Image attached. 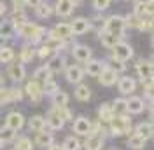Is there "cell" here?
Listing matches in <instances>:
<instances>
[{
    "mask_svg": "<svg viewBox=\"0 0 154 150\" xmlns=\"http://www.w3.org/2000/svg\"><path fill=\"white\" fill-rule=\"evenodd\" d=\"M72 37V28L70 23H58L54 28L49 32V38H56V40H65Z\"/></svg>",
    "mask_w": 154,
    "mask_h": 150,
    "instance_id": "5b68a950",
    "label": "cell"
},
{
    "mask_svg": "<svg viewBox=\"0 0 154 150\" xmlns=\"http://www.w3.org/2000/svg\"><path fill=\"white\" fill-rule=\"evenodd\" d=\"M135 134L147 141L152 136V122H142V124H138L137 129H135Z\"/></svg>",
    "mask_w": 154,
    "mask_h": 150,
    "instance_id": "2e32d148",
    "label": "cell"
},
{
    "mask_svg": "<svg viewBox=\"0 0 154 150\" xmlns=\"http://www.w3.org/2000/svg\"><path fill=\"white\" fill-rule=\"evenodd\" d=\"M70 28H72V35H82L91 28V23L86 18H77L70 23Z\"/></svg>",
    "mask_w": 154,
    "mask_h": 150,
    "instance_id": "9c48e42d",
    "label": "cell"
},
{
    "mask_svg": "<svg viewBox=\"0 0 154 150\" xmlns=\"http://www.w3.org/2000/svg\"><path fill=\"white\" fill-rule=\"evenodd\" d=\"M112 112H114V115H126V100H123V98H117L114 101V105H112Z\"/></svg>",
    "mask_w": 154,
    "mask_h": 150,
    "instance_id": "d6a6232c",
    "label": "cell"
},
{
    "mask_svg": "<svg viewBox=\"0 0 154 150\" xmlns=\"http://www.w3.org/2000/svg\"><path fill=\"white\" fill-rule=\"evenodd\" d=\"M98 77H100V84H103V86H112L117 82V72H114L109 66H105Z\"/></svg>",
    "mask_w": 154,
    "mask_h": 150,
    "instance_id": "5bb4252c",
    "label": "cell"
},
{
    "mask_svg": "<svg viewBox=\"0 0 154 150\" xmlns=\"http://www.w3.org/2000/svg\"><path fill=\"white\" fill-rule=\"evenodd\" d=\"M131 56H133V49H131V46H130V44L121 42L119 46L114 47L112 59H116V61H119V63H125V61H128Z\"/></svg>",
    "mask_w": 154,
    "mask_h": 150,
    "instance_id": "277c9868",
    "label": "cell"
},
{
    "mask_svg": "<svg viewBox=\"0 0 154 150\" xmlns=\"http://www.w3.org/2000/svg\"><path fill=\"white\" fill-rule=\"evenodd\" d=\"M137 72H138V77L142 79V82L152 80V61L140 59V61L137 63Z\"/></svg>",
    "mask_w": 154,
    "mask_h": 150,
    "instance_id": "ba28073f",
    "label": "cell"
},
{
    "mask_svg": "<svg viewBox=\"0 0 154 150\" xmlns=\"http://www.w3.org/2000/svg\"><path fill=\"white\" fill-rule=\"evenodd\" d=\"M49 52H51V51H49V49H48L46 46H44V47H40V49L37 51V54H38L40 58H46V56H49Z\"/></svg>",
    "mask_w": 154,
    "mask_h": 150,
    "instance_id": "bcb514c9",
    "label": "cell"
},
{
    "mask_svg": "<svg viewBox=\"0 0 154 150\" xmlns=\"http://www.w3.org/2000/svg\"><path fill=\"white\" fill-rule=\"evenodd\" d=\"M65 46V40H56V38H49L48 42H46V47H48L49 51H61Z\"/></svg>",
    "mask_w": 154,
    "mask_h": 150,
    "instance_id": "f35d334b",
    "label": "cell"
},
{
    "mask_svg": "<svg viewBox=\"0 0 154 150\" xmlns=\"http://www.w3.org/2000/svg\"><path fill=\"white\" fill-rule=\"evenodd\" d=\"M54 10H53V7L49 5V4H46V2H37V5H35V14H37L38 18H49L51 14H53Z\"/></svg>",
    "mask_w": 154,
    "mask_h": 150,
    "instance_id": "603a6c76",
    "label": "cell"
},
{
    "mask_svg": "<svg viewBox=\"0 0 154 150\" xmlns=\"http://www.w3.org/2000/svg\"><path fill=\"white\" fill-rule=\"evenodd\" d=\"M26 93H28L30 100L33 101V103H38L40 100H42V87H40V84L38 82H35V80H32V82H28L26 84Z\"/></svg>",
    "mask_w": 154,
    "mask_h": 150,
    "instance_id": "8fae6325",
    "label": "cell"
},
{
    "mask_svg": "<svg viewBox=\"0 0 154 150\" xmlns=\"http://www.w3.org/2000/svg\"><path fill=\"white\" fill-rule=\"evenodd\" d=\"M23 126H25V117L19 112H11L5 117V128H9L12 131H19Z\"/></svg>",
    "mask_w": 154,
    "mask_h": 150,
    "instance_id": "52a82bcc",
    "label": "cell"
},
{
    "mask_svg": "<svg viewBox=\"0 0 154 150\" xmlns=\"http://www.w3.org/2000/svg\"><path fill=\"white\" fill-rule=\"evenodd\" d=\"M35 145H38V147H51L53 145V134L46 131H40L37 134V138H35Z\"/></svg>",
    "mask_w": 154,
    "mask_h": 150,
    "instance_id": "484cf974",
    "label": "cell"
},
{
    "mask_svg": "<svg viewBox=\"0 0 154 150\" xmlns=\"http://www.w3.org/2000/svg\"><path fill=\"white\" fill-rule=\"evenodd\" d=\"M4 12H5V4H4V2L0 0V16H2Z\"/></svg>",
    "mask_w": 154,
    "mask_h": 150,
    "instance_id": "7dc6e473",
    "label": "cell"
},
{
    "mask_svg": "<svg viewBox=\"0 0 154 150\" xmlns=\"http://www.w3.org/2000/svg\"><path fill=\"white\" fill-rule=\"evenodd\" d=\"M135 87H137V84H135V80L131 77H123V79H119V91L123 94H131L135 91Z\"/></svg>",
    "mask_w": 154,
    "mask_h": 150,
    "instance_id": "ac0fdd59",
    "label": "cell"
},
{
    "mask_svg": "<svg viewBox=\"0 0 154 150\" xmlns=\"http://www.w3.org/2000/svg\"><path fill=\"white\" fill-rule=\"evenodd\" d=\"M125 28L126 26L123 16H110L103 23V33H110V35H116V37H121Z\"/></svg>",
    "mask_w": 154,
    "mask_h": 150,
    "instance_id": "3957f363",
    "label": "cell"
},
{
    "mask_svg": "<svg viewBox=\"0 0 154 150\" xmlns=\"http://www.w3.org/2000/svg\"><path fill=\"white\" fill-rule=\"evenodd\" d=\"M33 79H35V82H48L49 79H51V70H49V66L48 65L38 66L37 70H35V74H33Z\"/></svg>",
    "mask_w": 154,
    "mask_h": 150,
    "instance_id": "7402d4cb",
    "label": "cell"
},
{
    "mask_svg": "<svg viewBox=\"0 0 154 150\" xmlns=\"http://www.w3.org/2000/svg\"><path fill=\"white\" fill-rule=\"evenodd\" d=\"M88 150H102L103 148V136L102 134H91L86 141Z\"/></svg>",
    "mask_w": 154,
    "mask_h": 150,
    "instance_id": "ffe728a7",
    "label": "cell"
},
{
    "mask_svg": "<svg viewBox=\"0 0 154 150\" xmlns=\"http://www.w3.org/2000/svg\"><path fill=\"white\" fill-rule=\"evenodd\" d=\"M14 32H16V26H14L11 21H4V23H0V38L12 37Z\"/></svg>",
    "mask_w": 154,
    "mask_h": 150,
    "instance_id": "83f0119b",
    "label": "cell"
},
{
    "mask_svg": "<svg viewBox=\"0 0 154 150\" xmlns=\"http://www.w3.org/2000/svg\"><path fill=\"white\" fill-rule=\"evenodd\" d=\"M72 54H74V58H75L77 61H84V63H88V61L91 59V49L86 47V46H74Z\"/></svg>",
    "mask_w": 154,
    "mask_h": 150,
    "instance_id": "9a60e30c",
    "label": "cell"
},
{
    "mask_svg": "<svg viewBox=\"0 0 154 150\" xmlns=\"http://www.w3.org/2000/svg\"><path fill=\"white\" fill-rule=\"evenodd\" d=\"M102 44L105 47H110V49H114L116 46H119L121 44V37H116V35H110V33H103L102 32Z\"/></svg>",
    "mask_w": 154,
    "mask_h": 150,
    "instance_id": "d4e9b609",
    "label": "cell"
},
{
    "mask_svg": "<svg viewBox=\"0 0 154 150\" xmlns=\"http://www.w3.org/2000/svg\"><path fill=\"white\" fill-rule=\"evenodd\" d=\"M105 68L103 65V61H98V59H91V61H88L86 65V72L89 75H93V77H98V75L102 74V70Z\"/></svg>",
    "mask_w": 154,
    "mask_h": 150,
    "instance_id": "44dd1931",
    "label": "cell"
},
{
    "mask_svg": "<svg viewBox=\"0 0 154 150\" xmlns=\"http://www.w3.org/2000/svg\"><path fill=\"white\" fill-rule=\"evenodd\" d=\"M74 131L77 134H82V136H89L91 133V122L88 121L86 117H79L74 121Z\"/></svg>",
    "mask_w": 154,
    "mask_h": 150,
    "instance_id": "30bf717a",
    "label": "cell"
},
{
    "mask_svg": "<svg viewBox=\"0 0 154 150\" xmlns=\"http://www.w3.org/2000/svg\"><path fill=\"white\" fill-rule=\"evenodd\" d=\"M67 65V61H65V56H61V54H56V56H53V59L49 61V70H51V74L54 72V74H60V72H63V68Z\"/></svg>",
    "mask_w": 154,
    "mask_h": 150,
    "instance_id": "e0dca14e",
    "label": "cell"
},
{
    "mask_svg": "<svg viewBox=\"0 0 154 150\" xmlns=\"http://www.w3.org/2000/svg\"><path fill=\"white\" fill-rule=\"evenodd\" d=\"M67 103H68V94L67 93L58 91V93L53 94V106H54V108H63Z\"/></svg>",
    "mask_w": 154,
    "mask_h": 150,
    "instance_id": "4316f807",
    "label": "cell"
},
{
    "mask_svg": "<svg viewBox=\"0 0 154 150\" xmlns=\"http://www.w3.org/2000/svg\"><path fill=\"white\" fill-rule=\"evenodd\" d=\"M12 58H14L12 49H9V47H0V61L2 63H9Z\"/></svg>",
    "mask_w": 154,
    "mask_h": 150,
    "instance_id": "60d3db41",
    "label": "cell"
},
{
    "mask_svg": "<svg viewBox=\"0 0 154 150\" xmlns=\"http://www.w3.org/2000/svg\"><path fill=\"white\" fill-rule=\"evenodd\" d=\"M9 98H11V101H21L23 100V91H19V89H9Z\"/></svg>",
    "mask_w": 154,
    "mask_h": 150,
    "instance_id": "7bdbcfd3",
    "label": "cell"
},
{
    "mask_svg": "<svg viewBox=\"0 0 154 150\" xmlns=\"http://www.w3.org/2000/svg\"><path fill=\"white\" fill-rule=\"evenodd\" d=\"M32 140H28V138H21V140H18V143H16V148L14 150H32Z\"/></svg>",
    "mask_w": 154,
    "mask_h": 150,
    "instance_id": "b9f144b4",
    "label": "cell"
},
{
    "mask_svg": "<svg viewBox=\"0 0 154 150\" xmlns=\"http://www.w3.org/2000/svg\"><path fill=\"white\" fill-rule=\"evenodd\" d=\"M2 145H4V143H2V141H0V148H2Z\"/></svg>",
    "mask_w": 154,
    "mask_h": 150,
    "instance_id": "f907efd6",
    "label": "cell"
},
{
    "mask_svg": "<svg viewBox=\"0 0 154 150\" xmlns=\"http://www.w3.org/2000/svg\"><path fill=\"white\" fill-rule=\"evenodd\" d=\"M11 23L18 28V26H21V25L28 23V21H26V16H25V12H23V10H14V14L11 16Z\"/></svg>",
    "mask_w": 154,
    "mask_h": 150,
    "instance_id": "836d02e7",
    "label": "cell"
},
{
    "mask_svg": "<svg viewBox=\"0 0 154 150\" xmlns=\"http://www.w3.org/2000/svg\"><path fill=\"white\" fill-rule=\"evenodd\" d=\"M110 124V133L112 136H121V134H126L131 129V121L128 115H114V119L109 122Z\"/></svg>",
    "mask_w": 154,
    "mask_h": 150,
    "instance_id": "7a4b0ae2",
    "label": "cell"
},
{
    "mask_svg": "<svg viewBox=\"0 0 154 150\" xmlns=\"http://www.w3.org/2000/svg\"><path fill=\"white\" fill-rule=\"evenodd\" d=\"M7 75H9V79H12V80H23L25 79V68H23V65L21 63H18V65H11L9 70H7Z\"/></svg>",
    "mask_w": 154,
    "mask_h": 150,
    "instance_id": "d6986e66",
    "label": "cell"
},
{
    "mask_svg": "<svg viewBox=\"0 0 154 150\" xmlns=\"http://www.w3.org/2000/svg\"><path fill=\"white\" fill-rule=\"evenodd\" d=\"M77 5H79V2H75V0H60L53 10L56 12L58 16H70Z\"/></svg>",
    "mask_w": 154,
    "mask_h": 150,
    "instance_id": "8992f818",
    "label": "cell"
},
{
    "mask_svg": "<svg viewBox=\"0 0 154 150\" xmlns=\"http://www.w3.org/2000/svg\"><path fill=\"white\" fill-rule=\"evenodd\" d=\"M63 150H81V143H79V140L77 138H74V136H68L67 140H65V143H63V147H61Z\"/></svg>",
    "mask_w": 154,
    "mask_h": 150,
    "instance_id": "e575fe53",
    "label": "cell"
},
{
    "mask_svg": "<svg viewBox=\"0 0 154 150\" xmlns=\"http://www.w3.org/2000/svg\"><path fill=\"white\" fill-rule=\"evenodd\" d=\"M145 105H144V100L138 98V96H131L130 100H126V110L130 113H140L144 112Z\"/></svg>",
    "mask_w": 154,
    "mask_h": 150,
    "instance_id": "4fadbf2b",
    "label": "cell"
},
{
    "mask_svg": "<svg viewBox=\"0 0 154 150\" xmlns=\"http://www.w3.org/2000/svg\"><path fill=\"white\" fill-rule=\"evenodd\" d=\"M16 30H18V33L23 38H26V40H30V42H35V44L40 42V38H42L44 32H46L42 26H38V25H35V23H25V25L18 26Z\"/></svg>",
    "mask_w": 154,
    "mask_h": 150,
    "instance_id": "6da1fadb",
    "label": "cell"
},
{
    "mask_svg": "<svg viewBox=\"0 0 154 150\" xmlns=\"http://www.w3.org/2000/svg\"><path fill=\"white\" fill-rule=\"evenodd\" d=\"M109 5H110L109 0H95V2H93V7H95L96 10H105Z\"/></svg>",
    "mask_w": 154,
    "mask_h": 150,
    "instance_id": "ee69618b",
    "label": "cell"
},
{
    "mask_svg": "<svg viewBox=\"0 0 154 150\" xmlns=\"http://www.w3.org/2000/svg\"><path fill=\"white\" fill-rule=\"evenodd\" d=\"M98 115H100V121H105V122H110L114 119V112H112V106L110 105L103 103L98 110Z\"/></svg>",
    "mask_w": 154,
    "mask_h": 150,
    "instance_id": "f546056e",
    "label": "cell"
},
{
    "mask_svg": "<svg viewBox=\"0 0 154 150\" xmlns=\"http://www.w3.org/2000/svg\"><path fill=\"white\" fill-rule=\"evenodd\" d=\"M46 124H48V126L51 128V129H54V131H58V129H61V128L65 126V122L61 121V119L58 117L56 113L53 112V110H51V112L48 113V121H46Z\"/></svg>",
    "mask_w": 154,
    "mask_h": 150,
    "instance_id": "cb8c5ba5",
    "label": "cell"
},
{
    "mask_svg": "<svg viewBox=\"0 0 154 150\" xmlns=\"http://www.w3.org/2000/svg\"><path fill=\"white\" fill-rule=\"evenodd\" d=\"M11 101L9 98V89H4V87H0V105L2 103H7Z\"/></svg>",
    "mask_w": 154,
    "mask_h": 150,
    "instance_id": "f6af8a7d",
    "label": "cell"
},
{
    "mask_svg": "<svg viewBox=\"0 0 154 150\" xmlns=\"http://www.w3.org/2000/svg\"><path fill=\"white\" fill-rule=\"evenodd\" d=\"M2 82H4V79H2V75H0V87H2Z\"/></svg>",
    "mask_w": 154,
    "mask_h": 150,
    "instance_id": "681fc988",
    "label": "cell"
},
{
    "mask_svg": "<svg viewBox=\"0 0 154 150\" xmlns=\"http://www.w3.org/2000/svg\"><path fill=\"white\" fill-rule=\"evenodd\" d=\"M0 106H2V105H0Z\"/></svg>",
    "mask_w": 154,
    "mask_h": 150,
    "instance_id": "816d5d0a",
    "label": "cell"
},
{
    "mask_svg": "<svg viewBox=\"0 0 154 150\" xmlns=\"http://www.w3.org/2000/svg\"><path fill=\"white\" fill-rule=\"evenodd\" d=\"M35 47L32 46V44H26V46L21 49V54H19V58H21V61L23 63H30L32 59H33V56H35Z\"/></svg>",
    "mask_w": 154,
    "mask_h": 150,
    "instance_id": "f1b7e54d",
    "label": "cell"
},
{
    "mask_svg": "<svg viewBox=\"0 0 154 150\" xmlns=\"http://www.w3.org/2000/svg\"><path fill=\"white\" fill-rule=\"evenodd\" d=\"M60 91V87H58V84L53 80V79H49L48 82H44V87H42V93H46V94H53L54 93H58Z\"/></svg>",
    "mask_w": 154,
    "mask_h": 150,
    "instance_id": "74e56055",
    "label": "cell"
},
{
    "mask_svg": "<svg viewBox=\"0 0 154 150\" xmlns=\"http://www.w3.org/2000/svg\"><path fill=\"white\" fill-rule=\"evenodd\" d=\"M144 145H145V140H142V138H140V136H137V134H133V136L128 140V147H130V148H133V150L144 148Z\"/></svg>",
    "mask_w": 154,
    "mask_h": 150,
    "instance_id": "d590c367",
    "label": "cell"
},
{
    "mask_svg": "<svg viewBox=\"0 0 154 150\" xmlns=\"http://www.w3.org/2000/svg\"><path fill=\"white\" fill-rule=\"evenodd\" d=\"M28 124H30V128H32L33 131H37V133L44 131V128H46V121H44L40 115H33V117L28 121Z\"/></svg>",
    "mask_w": 154,
    "mask_h": 150,
    "instance_id": "1f68e13d",
    "label": "cell"
},
{
    "mask_svg": "<svg viewBox=\"0 0 154 150\" xmlns=\"http://www.w3.org/2000/svg\"><path fill=\"white\" fill-rule=\"evenodd\" d=\"M16 131H12V129H9V128H2L0 129V141L2 143H7V141H12L14 138H16V134H14Z\"/></svg>",
    "mask_w": 154,
    "mask_h": 150,
    "instance_id": "8d00e7d4",
    "label": "cell"
},
{
    "mask_svg": "<svg viewBox=\"0 0 154 150\" xmlns=\"http://www.w3.org/2000/svg\"><path fill=\"white\" fill-rule=\"evenodd\" d=\"M48 150H63L60 145H51V147H48Z\"/></svg>",
    "mask_w": 154,
    "mask_h": 150,
    "instance_id": "c3c4849f",
    "label": "cell"
},
{
    "mask_svg": "<svg viewBox=\"0 0 154 150\" xmlns=\"http://www.w3.org/2000/svg\"><path fill=\"white\" fill-rule=\"evenodd\" d=\"M75 98L79 100V101H88V100L91 98V89H89L88 86H84V84L77 86V89H75Z\"/></svg>",
    "mask_w": 154,
    "mask_h": 150,
    "instance_id": "4dcf8cb0",
    "label": "cell"
},
{
    "mask_svg": "<svg viewBox=\"0 0 154 150\" xmlns=\"http://www.w3.org/2000/svg\"><path fill=\"white\" fill-rule=\"evenodd\" d=\"M65 75H67V80H68V82H72V84H79V82L82 80V75H84V72H82V68H81V66L70 65L67 68Z\"/></svg>",
    "mask_w": 154,
    "mask_h": 150,
    "instance_id": "7c38bea8",
    "label": "cell"
},
{
    "mask_svg": "<svg viewBox=\"0 0 154 150\" xmlns=\"http://www.w3.org/2000/svg\"><path fill=\"white\" fill-rule=\"evenodd\" d=\"M53 112L56 113V115L63 122H67V121H70V119H72V112L68 110L67 106H63V108H53Z\"/></svg>",
    "mask_w": 154,
    "mask_h": 150,
    "instance_id": "ab89813d",
    "label": "cell"
}]
</instances>
